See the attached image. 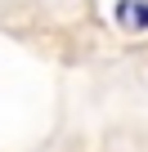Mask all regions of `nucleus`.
Listing matches in <instances>:
<instances>
[{
  "label": "nucleus",
  "instance_id": "nucleus-1",
  "mask_svg": "<svg viewBox=\"0 0 148 152\" xmlns=\"http://www.w3.org/2000/svg\"><path fill=\"white\" fill-rule=\"evenodd\" d=\"M117 23L126 31H148V0H121L117 5Z\"/></svg>",
  "mask_w": 148,
  "mask_h": 152
}]
</instances>
